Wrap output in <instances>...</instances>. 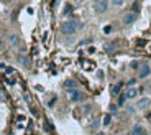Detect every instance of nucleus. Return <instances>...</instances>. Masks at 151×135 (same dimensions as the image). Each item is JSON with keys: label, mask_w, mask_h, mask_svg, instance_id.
I'll use <instances>...</instances> for the list:
<instances>
[{"label": "nucleus", "mask_w": 151, "mask_h": 135, "mask_svg": "<svg viewBox=\"0 0 151 135\" xmlns=\"http://www.w3.org/2000/svg\"><path fill=\"white\" fill-rule=\"evenodd\" d=\"M81 28H82V23L81 22H77V20H66V22L61 23L59 30L64 36H74Z\"/></svg>", "instance_id": "1"}, {"label": "nucleus", "mask_w": 151, "mask_h": 135, "mask_svg": "<svg viewBox=\"0 0 151 135\" xmlns=\"http://www.w3.org/2000/svg\"><path fill=\"white\" fill-rule=\"evenodd\" d=\"M68 99H69L71 104H81V102H84L87 99V96H86L84 91H81L79 87H77V89L68 91Z\"/></svg>", "instance_id": "2"}, {"label": "nucleus", "mask_w": 151, "mask_h": 135, "mask_svg": "<svg viewBox=\"0 0 151 135\" xmlns=\"http://www.w3.org/2000/svg\"><path fill=\"white\" fill-rule=\"evenodd\" d=\"M7 45L10 48H22V38L17 33H10L7 36Z\"/></svg>", "instance_id": "3"}, {"label": "nucleus", "mask_w": 151, "mask_h": 135, "mask_svg": "<svg viewBox=\"0 0 151 135\" xmlns=\"http://www.w3.org/2000/svg\"><path fill=\"white\" fill-rule=\"evenodd\" d=\"M109 10V0H95L94 4V12L99 13V15H102L105 12Z\"/></svg>", "instance_id": "4"}, {"label": "nucleus", "mask_w": 151, "mask_h": 135, "mask_svg": "<svg viewBox=\"0 0 151 135\" xmlns=\"http://www.w3.org/2000/svg\"><path fill=\"white\" fill-rule=\"evenodd\" d=\"M151 76V66L148 63H143L138 69V79H146Z\"/></svg>", "instance_id": "5"}, {"label": "nucleus", "mask_w": 151, "mask_h": 135, "mask_svg": "<svg viewBox=\"0 0 151 135\" xmlns=\"http://www.w3.org/2000/svg\"><path fill=\"white\" fill-rule=\"evenodd\" d=\"M150 105H151V99L150 97H140L138 101H136V104H135V109L146 110V109H150Z\"/></svg>", "instance_id": "6"}, {"label": "nucleus", "mask_w": 151, "mask_h": 135, "mask_svg": "<svg viewBox=\"0 0 151 135\" xmlns=\"http://www.w3.org/2000/svg\"><path fill=\"white\" fill-rule=\"evenodd\" d=\"M122 22H123V25H133V23L136 22V13L135 12H128V13H125L123 18H122Z\"/></svg>", "instance_id": "7"}, {"label": "nucleus", "mask_w": 151, "mask_h": 135, "mask_svg": "<svg viewBox=\"0 0 151 135\" xmlns=\"http://www.w3.org/2000/svg\"><path fill=\"white\" fill-rule=\"evenodd\" d=\"M17 61H18V64L22 68H31V58L30 56H27V54H20L18 58H17Z\"/></svg>", "instance_id": "8"}, {"label": "nucleus", "mask_w": 151, "mask_h": 135, "mask_svg": "<svg viewBox=\"0 0 151 135\" xmlns=\"http://www.w3.org/2000/svg\"><path fill=\"white\" fill-rule=\"evenodd\" d=\"M122 87H123V83H117V84H113V86L110 87V96H112V97H117V96H120Z\"/></svg>", "instance_id": "9"}, {"label": "nucleus", "mask_w": 151, "mask_h": 135, "mask_svg": "<svg viewBox=\"0 0 151 135\" xmlns=\"http://www.w3.org/2000/svg\"><path fill=\"white\" fill-rule=\"evenodd\" d=\"M125 96H127V99H128V101H133V99L138 97V89H136L135 86L128 87V89H127V92H125Z\"/></svg>", "instance_id": "10"}, {"label": "nucleus", "mask_w": 151, "mask_h": 135, "mask_svg": "<svg viewBox=\"0 0 151 135\" xmlns=\"http://www.w3.org/2000/svg\"><path fill=\"white\" fill-rule=\"evenodd\" d=\"M130 135H146V132H145L143 125L135 124V125L132 127V132H130Z\"/></svg>", "instance_id": "11"}, {"label": "nucleus", "mask_w": 151, "mask_h": 135, "mask_svg": "<svg viewBox=\"0 0 151 135\" xmlns=\"http://www.w3.org/2000/svg\"><path fill=\"white\" fill-rule=\"evenodd\" d=\"M63 87H64L66 91H72V89H77V83H76L74 79H68V81H64V84H63Z\"/></svg>", "instance_id": "12"}, {"label": "nucleus", "mask_w": 151, "mask_h": 135, "mask_svg": "<svg viewBox=\"0 0 151 135\" xmlns=\"http://www.w3.org/2000/svg\"><path fill=\"white\" fill-rule=\"evenodd\" d=\"M127 101H128V99H127V96H125V94H120V96H118L117 105H118V107H123V105L127 104Z\"/></svg>", "instance_id": "13"}, {"label": "nucleus", "mask_w": 151, "mask_h": 135, "mask_svg": "<svg viewBox=\"0 0 151 135\" xmlns=\"http://www.w3.org/2000/svg\"><path fill=\"white\" fill-rule=\"evenodd\" d=\"M110 124H112V115H110V114H105V115H104V119H102V125L109 127Z\"/></svg>", "instance_id": "14"}, {"label": "nucleus", "mask_w": 151, "mask_h": 135, "mask_svg": "<svg viewBox=\"0 0 151 135\" xmlns=\"http://www.w3.org/2000/svg\"><path fill=\"white\" fill-rule=\"evenodd\" d=\"M109 110H110V115H117L118 114V105L117 104H110V107H109Z\"/></svg>", "instance_id": "15"}, {"label": "nucleus", "mask_w": 151, "mask_h": 135, "mask_svg": "<svg viewBox=\"0 0 151 135\" xmlns=\"http://www.w3.org/2000/svg\"><path fill=\"white\" fill-rule=\"evenodd\" d=\"M109 2L113 5V7H122V5L125 4V0H109Z\"/></svg>", "instance_id": "16"}, {"label": "nucleus", "mask_w": 151, "mask_h": 135, "mask_svg": "<svg viewBox=\"0 0 151 135\" xmlns=\"http://www.w3.org/2000/svg\"><path fill=\"white\" fill-rule=\"evenodd\" d=\"M71 12H72V5H71V4H66V7H64V10H63V13H64V15H69Z\"/></svg>", "instance_id": "17"}, {"label": "nucleus", "mask_w": 151, "mask_h": 135, "mask_svg": "<svg viewBox=\"0 0 151 135\" xmlns=\"http://www.w3.org/2000/svg\"><path fill=\"white\" fill-rule=\"evenodd\" d=\"M140 66H141V64L138 63V61H132V63H130V68H132V69H136V71L140 69Z\"/></svg>", "instance_id": "18"}, {"label": "nucleus", "mask_w": 151, "mask_h": 135, "mask_svg": "<svg viewBox=\"0 0 151 135\" xmlns=\"http://www.w3.org/2000/svg\"><path fill=\"white\" fill-rule=\"evenodd\" d=\"M91 109H92V105L91 104H86V105H84V109H82V112L84 114H89V112H91Z\"/></svg>", "instance_id": "19"}, {"label": "nucleus", "mask_w": 151, "mask_h": 135, "mask_svg": "<svg viewBox=\"0 0 151 135\" xmlns=\"http://www.w3.org/2000/svg\"><path fill=\"white\" fill-rule=\"evenodd\" d=\"M127 112H128V115H133V114H135V107H133V105L127 107Z\"/></svg>", "instance_id": "20"}, {"label": "nucleus", "mask_w": 151, "mask_h": 135, "mask_svg": "<svg viewBox=\"0 0 151 135\" xmlns=\"http://www.w3.org/2000/svg\"><path fill=\"white\" fill-rule=\"evenodd\" d=\"M104 33H105V35L112 33V26H105V28H104Z\"/></svg>", "instance_id": "21"}, {"label": "nucleus", "mask_w": 151, "mask_h": 135, "mask_svg": "<svg viewBox=\"0 0 151 135\" xmlns=\"http://www.w3.org/2000/svg\"><path fill=\"white\" fill-rule=\"evenodd\" d=\"M2 46H4V38L0 36V48H2Z\"/></svg>", "instance_id": "22"}, {"label": "nucleus", "mask_w": 151, "mask_h": 135, "mask_svg": "<svg viewBox=\"0 0 151 135\" xmlns=\"http://www.w3.org/2000/svg\"><path fill=\"white\" fill-rule=\"evenodd\" d=\"M95 135H107V134H105V132H102V130H100V132H97Z\"/></svg>", "instance_id": "23"}, {"label": "nucleus", "mask_w": 151, "mask_h": 135, "mask_svg": "<svg viewBox=\"0 0 151 135\" xmlns=\"http://www.w3.org/2000/svg\"><path fill=\"white\" fill-rule=\"evenodd\" d=\"M0 2H4V0H0Z\"/></svg>", "instance_id": "24"}, {"label": "nucleus", "mask_w": 151, "mask_h": 135, "mask_svg": "<svg viewBox=\"0 0 151 135\" xmlns=\"http://www.w3.org/2000/svg\"><path fill=\"white\" fill-rule=\"evenodd\" d=\"M127 135H130V134H127Z\"/></svg>", "instance_id": "25"}]
</instances>
